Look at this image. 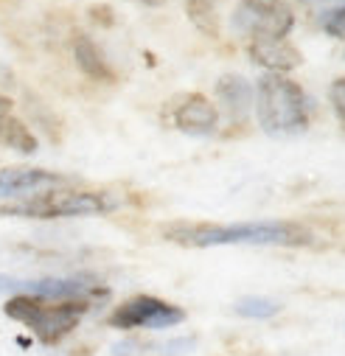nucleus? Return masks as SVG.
I'll use <instances>...</instances> for the list:
<instances>
[{
  "label": "nucleus",
  "instance_id": "obj_1",
  "mask_svg": "<svg viewBox=\"0 0 345 356\" xmlns=\"http://www.w3.org/2000/svg\"><path fill=\"white\" fill-rule=\"evenodd\" d=\"M163 236L186 247H222V244H255V247H309L314 233L295 222H236V225H166Z\"/></svg>",
  "mask_w": 345,
  "mask_h": 356
},
{
  "label": "nucleus",
  "instance_id": "obj_2",
  "mask_svg": "<svg viewBox=\"0 0 345 356\" xmlns=\"http://www.w3.org/2000/svg\"><path fill=\"white\" fill-rule=\"evenodd\" d=\"M258 124L270 135H295L309 127L312 102L303 87L281 73H267L255 90Z\"/></svg>",
  "mask_w": 345,
  "mask_h": 356
},
{
  "label": "nucleus",
  "instance_id": "obj_3",
  "mask_svg": "<svg viewBox=\"0 0 345 356\" xmlns=\"http://www.w3.org/2000/svg\"><path fill=\"white\" fill-rule=\"evenodd\" d=\"M93 300L70 298V300H51V298H31V295H12L3 306L6 317L23 323L29 331L37 334L42 345L62 342L90 312Z\"/></svg>",
  "mask_w": 345,
  "mask_h": 356
},
{
  "label": "nucleus",
  "instance_id": "obj_4",
  "mask_svg": "<svg viewBox=\"0 0 345 356\" xmlns=\"http://www.w3.org/2000/svg\"><path fill=\"white\" fill-rule=\"evenodd\" d=\"M115 200L102 191H73V188H48L37 197H29L17 205H0V216L17 219H73V216H99L110 213Z\"/></svg>",
  "mask_w": 345,
  "mask_h": 356
},
{
  "label": "nucleus",
  "instance_id": "obj_5",
  "mask_svg": "<svg viewBox=\"0 0 345 356\" xmlns=\"http://www.w3.org/2000/svg\"><path fill=\"white\" fill-rule=\"evenodd\" d=\"M295 15L284 0H241L233 12V29L252 40H287Z\"/></svg>",
  "mask_w": 345,
  "mask_h": 356
},
{
  "label": "nucleus",
  "instance_id": "obj_6",
  "mask_svg": "<svg viewBox=\"0 0 345 356\" xmlns=\"http://www.w3.org/2000/svg\"><path fill=\"white\" fill-rule=\"evenodd\" d=\"M186 320V312L168 300L152 298V295H135L124 300L113 314V328H171Z\"/></svg>",
  "mask_w": 345,
  "mask_h": 356
},
{
  "label": "nucleus",
  "instance_id": "obj_7",
  "mask_svg": "<svg viewBox=\"0 0 345 356\" xmlns=\"http://www.w3.org/2000/svg\"><path fill=\"white\" fill-rule=\"evenodd\" d=\"M67 183L70 180L65 174L45 171V168H23V165L0 168V197H15V194H29V191H48V188H59V186H67Z\"/></svg>",
  "mask_w": 345,
  "mask_h": 356
},
{
  "label": "nucleus",
  "instance_id": "obj_8",
  "mask_svg": "<svg viewBox=\"0 0 345 356\" xmlns=\"http://www.w3.org/2000/svg\"><path fill=\"white\" fill-rule=\"evenodd\" d=\"M219 124V110L200 93L183 96L175 110V127L186 135H211Z\"/></svg>",
  "mask_w": 345,
  "mask_h": 356
},
{
  "label": "nucleus",
  "instance_id": "obj_9",
  "mask_svg": "<svg viewBox=\"0 0 345 356\" xmlns=\"http://www.w3.org/2000/svg\"><path fill=\"white\" fill-rule=\"evenodd\" d=\"M247 54L255 65L267 67L270 73H287L303 65V54L287 40H252Z\"/></svg>",
  "mask_w": 345,
  "mask_h": 356
},
{
  "label": "nucleus",
  "instance_id": "obj_10",
  "mask_svg": "<svg viewBox=\"0 0 345 356\" xmlns=\"http://www.w3.org/2000/svg\"><path fill=\"white\" fill-rule=\"evenodd\" d=\"M0 143L20 154H34L40 146L34 132L26 127V121L15 115V102L9 96H0Z\"/></svg>",
  "mask_w": 345,
  "mask_h": 356
},
{
  "label": "nucleus",
  "instance_id": "obj_11",
  "mask_svg": "<svg viewBox=\"0 0 345 356\" xmlns=\"http://www.w3.org/2000/svg\"><path fill=\"white\" fill-rule=\"evenodd\" d=\"M216 96L225 107V113L233 118V121H244V115L250 113L252 107V87L244 76L239 73H227L216 81Z\"/></svg>",
  "mask_w": 345,
  "mask_h": 356
},
{
  "label": "nucleus",
  "instance_id": "obj_12",
  "mask_svg": "<svg viewBox=\"0 0 345 356\" xmlns=\"http://www.w3.org/2000/svg\"><path fill=\"white\" fill-rule=\"evenodd\" d=\"M73 59L79 65V70L84 76H90L93 81H115V70L110 67L104 51L90 40V37H84L79 34L73 40Z\"/></svg>",
  "mask_w": 345,
  "mask_h": 356
},
{
  "label": "nucleus",
  "instance_id": "obj_13",
  "mask_svg": "<svg viewBox=\"0 0 345 356\" xmlns=\"http://www.w3.org/2000/svg\"><path fill=\"white\" fill-rule=\"evenodd\" d=\"M186 15H188V20L194 23L197 31H202L211 40H219L222 20H219V12H216L214 0H186Z\"/></svg>",
  "mask_w": 345,
  "mask_h": 356
},
{
  "label": "nucleus",
  "instance_id": "obj_14",
  "mask_svg": "<svg viewBox=\"0 0 345 356\" xmlns=\"http://www.w3.org/2000/svg\"><path fill=\"white\" fill-rule=\"evenodd\" d=\"M278 312H281V303L270 300V298H241L236 303V314L250 317V320H270Z\"/></svg>",
  "mask_w": 345,
  "mask_h": 356
},
{
  "label": "nucleus",
  "instance_id": "obj_15",
  "mask_svg": "<svg viewBox=\"0 0 345 356\" xmlns=\"http://www.w3.org/2000/svg\"><path fill=\"white\" fill-rule=\"evenodd\" d=\"M320 26H323L326 34H331L337 40H345V6H339L334 12H326L320 17Z\"/></svg>",
  "mask_w": 345,
  "mask_h": 356
},
{
  "label": "nucleus",
  "instance_id": "obj_16",
  "mask_svg": "<svg viewBox=\"0 0 345 356\" xmlns=\"http://www.w3.org/2000/svg\"><path fill=\"white\" fill-rule=\"evenodd\" d=\"M328 99H331L334 113H337L339 121L345 124V79H334V81H331V87H328Z\"/></svg>",
  "mask_w": 345,
  "mask_h": 356
},
{
  "label": "nucleus",
  "instance_id": "obj_17",
  "mask_svg": "<svg viewBox=\"0 0 345 356\" xmlns=\"http://www.w3.org/2000/svg\"><path fill=\"white\" fill-rule=\"evenodd\" d=\"M141 3H146V6H163L166 0H141Z\"/></svg>",
  "mask_w": 345,
  "mask_h": 356
}]
</instances>
